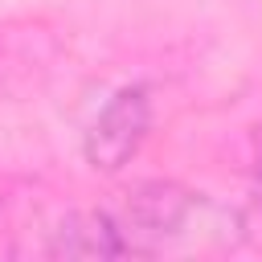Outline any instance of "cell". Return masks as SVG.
I'll list each match as a JSON object with an SVG mask.
<instances>
[{
	"mask_svg": "<svg viewBox=\"0 0 262 262\" xmlns=\"http://www.w3.org/2000/svg\"><path fill=\"white\" fill-rule=\"evenodd\" d=\"M196 209V192L176 180H143L123 192L119 205L78 213L53 229L49 254L66 258H143L160 254L176 233H184Z\"/></svg>",
	"mask_w": 262,
	"mask_h": 262,
	"instance_id": "cell-1",
	"label": "cell"
},
{
	"mask_svg": "<svg viewBox=\"0 0 262 262\" xmlns=\"http://www.w3.org/2000/svg\"><path fill=\"white\" fill-rule=\"evenodd\" d=\"M147 131H151V94L143 86L115 90L86 127V139H82L86 164L98 172H119L139 156Z\"/></svg>",
	"mask_w": 262,
	"mask_h": 262,
	"instance_id": "cell-2",
	"label": "cell"
},
{
	"mask_svg": "<svg viewBox=\"0 0 262 262\" xmlns=\"http://www.w3.org/2000/svg\"><path fill=\"white\" fill-rule=\"evenodd\" d=\"M250 164H254V168H250V172H254V201H258V209H262V127L254 131V160H250Z\"/></svg>",
	"mask_w": 262,
	"mask_h": 262,
	"instance_id": "cell-3",
	"label": "cell"
}]
</instances>
